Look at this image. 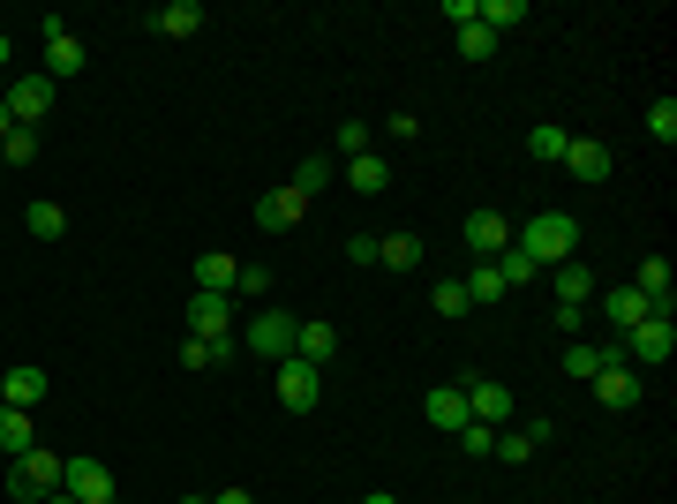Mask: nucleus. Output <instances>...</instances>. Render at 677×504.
I'll use <instances>...</instances> for the list:
<instances>
[{
    "instance_id": "1",
    "label": "nucleus",
    "mask_w": 677,
    "mask_h": 504,
    "mask_svg": "<svg viewBox=\"0 0 677 504\" xmlns=\"http://www.w3.org/2000/svg\"><path fill=\"white\" fill-rule=\"evenodd\" d=\"M512 242L535 256V264H572V249H580V218H572V211H535Z\"/></svg>"
},
{
    "instance_id": "2",
    "label": "nucleus",
    "mask_w": 677,
    "mask_h": 504,
    "mask_svg": "<svg viewBox=\"0 0 677 504\" xmlns=\"http://www.w3.org/2000/svg\"><path fill=\"white\" fill-rule=\"evenodd\" d=\"M61 452H45V444H31V452H23V460L8 467V482H0V490H8V504H39V497H53V490H61Z\"/></svg>"
},
{
    "instance_id": "3",
    "label": "nucleus",
    "mask_w": 677,
    "mask_h": 504,
    "mask_svg": "<svg viewBox=\"0 0 677 504\" xmlns=\"http://www.w3.org/2000/svg\"><path fill=\"white\" fill-rule=\"evenodd\" d=\"M670 354H677V317L670 309H647L633 332H625V362H633V369H663Z\"/></svg>"
},
{
    "instance_id": "4",
    "label": "nucleus",
    "mask_w": 677,
    "mask_h": 504,
    "mask_svg": "<svg viewBox=\"0 0 677 504\" xmlns=\"http://www.w3.org/2000/svg\"><path fill=\"white\" fill-rule=\"evenodd\" d=\"M294 332H301L294 309H256L249 332H241V346H249L256 362H287V354H294Z\"/></svg>"
},
{
    "instance_id": "5",
    "label": "nucleus",
    "mask_w": 677,
    "mask_h": 504,
    "mask_svg": "<svg viewBox=\"0 0 677 504\" xmlns=\"http://www.w3.org/2000/svg\"><path fill=\"white\" fill-rule=\"evenodd\" d=\"M271 377H279V407H287V415H309V407L324 399V369H309L301 354L271 362Z\"/></svg>"
},
{
    "instance_id": "6",
    "label": "nucleus",
    "mask_w": 677,
    "mask_h": 504,
    "mask_svg": "<svg viewBox=\"0 0 677 504\" xmlns=\"http://www.w3.org/2000/svg\"><path fill=\"white\" fill-rule=\"evenodd\" d=\"M84 68H90V45L76 39L61 15H53V23H45V76H53V84H68V76H84Z\"/></svg>"
},
{
    "instance_id": "7",
    "label": "nucleus",
    "mask_w": 677,
    "mask_h": 504,
    "mask_svg": "<svg viewBox=\"0 0 677 504\" xmlns=\"http://www.w3.org/2000/svg\"><path fill=\"white\" fill-rule=\"evenodd\" d=\"M53 90H61V84H53V76L39 68V76H15V84L0 90V98H8V114H15V128H39L45 114H53Z\"/></svg>"
},
{
    "instance_id": "8",
    "label": "nucleus",
    "mask_w": 677,
    "mask_h": 504,
    "mask_svg": "<svg viewBox=\"0 0 677 504\" xmlns=\"http://www.w3.org/2000/svg\"><path fill=\"white\" fill-rule=\"evenodd\" d=\"M466 249H474V264H497V256L512 249V218L505 211H466Z\"/></svg>"
},
{
    "instance_id": "9",
    "label": "nucleus",
    "mask_w": 677,
    "mask_h": 504,
    "mask_svg": "<svg viewBox=\"0 0 677 504\" xmlns=\"http://www.w3.org/2000/svg\"><path fill=\"white\" fill-rule=\"evenodd\" d=\"M301 218H309V196H301L294 181H287V189H264V196H256V226H264V234H294Z\"/></svg>"
},
{
    "instance_id": "10",
    "label": "nucleus",
    "mask_w": 677,
    "mask_h": 504,
    "mask_svg": "<svg viewBox=\"0 0 677 504\" xmlns=\"http://www.w3.org/2000/svg\"><path fill=\"white\" fill-rule=\"evenodd\" d=\"M460 392H466V415L490 421V429H505V421L519 415V399H512L505 384H490V377H460Z\"/></svg>"
},
{
    "instance_id": "11",
    "label": "nucleus",
    "mask_w": 677,
    "mask_h": 504,
    "mask_svg": "<svg viewBox=\"0 0 677 504\" xmlns=\"http://www.w3.org/2000/svg\"><path fill=\"white\" fill-rule=\"evenodd\" d=\"M61 490L76 504H114V467L106 460H68L61 467Z\"/></svg>"
},
{
    "instance_id": "12",
    "label": "nucleus",
    "mask_w": 677,
    "mask_h": 504,
    "mask_svg": "<svg viewBox=\"0 0 677 504\" xmlns=\"http://www.w3.org/2000/svg\"><path fill=\"white\" fill-rule=\"evenodd\" d=\"M588 392L610 407V415H625V407H640V369H633V362H610V369H594V377H588Z\"/></svg>"
},
{
    "instance_id": "13",
    "label": "nucleus",
    "mask_w": 677,
    "mask_h": 504,
    "mask_svg": "<svg viewBox=\"0 0 677 504\" xmlns=\"http://www.w3.org/2000/svg\"><path fill=\"white\" fill-rule=\"evenodd\" d=\"M189 339H234V294H189Z\"/></svg>"
},
{
    "instance_id": "14",
    "label": "nucleus",
    "mask_w": 677,
    "mask_h": 504,
    "mask_svg": "<svg viewBox=\"0 0 677 504\" xmlns=\"http://www.w3.org/2000/svg\"><path fill=\"white\" fill-rule=\"evenodd\" d=\"M542 444H550V421L535 415V421H505V429H497V444H490V452H497V460H535V452H542Z\"/></svg>"
},
{
    "instance_id": "15",
    "label": "nucleus",
    "mask_w": 677,
    "mask_h": 504,
    "mask_svg": "<svg viewBox=\"0 0 677 504\" xmlns=\"http://www.w3.org/2000/svg\"><path fill=\"white\" fill-rule=\"evenodd\" d=\"M670 287H677L670 256H640V264H633V294L647 301V309H670Z\"/></svg>"
},
{
    "instance_id": "16",
    "label": "nucleus",
    "mask_w": 677,
    "mask_h": 504,
    "mask_svg": "<svg viewBox=\"0 0 677 504\" xmlns=\"http://www.w3.org/2000/svg\"><path fill=\"white\" fill-rule=\"evenodd\" d=\"M565 173H572V181H610V143H602V136H572V143H565Z\"/></svg>"
},
{
    "instance_id": "17",
    "label": "nucleus",
    "mask_w": 677,
    "mask_h": 504,
    "mask_svg": "<svg viewBox=\"0 0 677 504\" xmlns=\"http://www.w3.org/2000/svg\"><path fill=\"white\" fill-rule=\"evenodd\" d=\"M422 415H429V429H444V437H460L466 421H474V415H466V392H460V384H437V392L422 399Z\"/></svg>"
},
{
    "instance_id": "18",
    "label": "nucleus",
    "mask_w": 677,
    "mask_h": 504,
    "mask_svg": "<svg viewBox=\"0 0 677 504\" xmlns=\"http://www.w3.org/2000/svg\"><path fill=\"white\" fill-rule=\"evenodd\" d=\"M294 354L309 362V369H332V362H338V324H316V317H301Z\"/></svg>"
},
{
    "instance_id": "19",
    "label": "nucleus",
    "mask_w": 677,
    "mask_h": 504,
    "mask_svg": "<svg viewBox=\"0 0 677 504\" xmlns=\"http://www.w3.org/2000/svg\"><path fill=\"white\" fill-rule=\"evenodd\" d=\"M234 279H241V256H226V249L196 256V294H234Z\"/></svg>"
},
{
    "instance_id": "20",
    "label": "nucleus",
    "mask_w": 677,
    "mask_h": 504,
    "mask_svg": "<svg viewBox=\"0 0 677 504\" xmlns=\"http://www.w3.org/2000/svg\"><path fill=\"white\" fill-rule=\"evenodd\" d=\"M45 392H53V377L23 362V369H8V377H0V407H39Z\"/></svg>"
},
{
    "instance_id": "21",
    "label": "nucleus",
    "mask_w": 677,
    "mask_h": 504,
    "mask_svg": "<svg viewBox=\"0 0 677 504\" xmlns=\"http://www.w3.org/2000/svg\"><path fill=\"white\" fill-rule=\"evenodd\" d=\"M39 444V421H31V407H0V452L8 460H23Z\"/></svg>"
},
{
    "instance_id": "22",
    "label": "nucleus",
    "mask_w": 677,
    "mask_h": 504,
    "mask_svg": "<svg viewBox=\"0 0 677 504\" xmlns=\"http://www.w3.org/2000/svg\"><path fill=\"white\" fill-rule=\"evenodd\" d=\"M151 31H159V39H196V31H204V8H196V0H166V8L151 15Z\"/></svg>"
},
{
    "instance_id": "23",
    "label": "nucleus",
    "mask_w": 677,
    "mask_h": 504,
    "mask_svg": "<svg viewBox=\"0 0 677 504\" xmlns=\"http://www.w3.org/2000/svg\"><path fill=\"white\" fill-rule=\"evenodd\" d=\"M346 189H354V196H384V189H391V167H384L377 151H362V159H346Z\"/></svg>"
},
{
    "instance_id": "24",
    "label": "nucleus",
    "mask_w": 677,
    "mask_h": 504,
    "mask_svg": "<svg viewBox=\"0 0 677 504\" xmlns=\"http://www.w3.org/2000/svg\"><path fill=\"white\" fill-rule=\"evenodd\" d=\"M241 346L234 339H181V369H226Z\"/></svg>"
},
{
    "instance_id": "25",
    "label": "nucleus",
    "mask_w": 677,
    "mask_h": 504,
    "mask_svg": "<svg viewBox=\"0 0 677 504\" xmlns=\"http://www.w3.org/2000/svg\"><path fill=\"white\" fill-rule=\"evenodd\" d=\"M602 317L617 324V332H610V339H625V332H633V324H640V317H647V301H640L633 287H610V294H602Z\"/></svg>"
},
{
    "instance_id": "26",
    "label": "nucleus",
    "mask_w": 677,
    "mask_h": 504,
    "mask_svg": "<svg viewBox=\"0 0 677 504\" xmlns=\"http://www.w3.org/2000/svg\"><path fill=\"white\" fill-rule=\"evenodd\" d=\"M377 264L384 271H415V264H422V242H415V234H377Z\"/></svg>"
},
{
    "instance_id": "27",
    "label": "nucleus",
    "mask_w": 677,
    "mask_h": 504,
    "mask_svg": "<svg viewBox=\"0 0 677 504\" xmlns=\"http://www.w3.org/2000/svg\"><path fill=\"white\" fill-rule=\"evenodd\" d=\"M474 23H482V31H497V39H505L512 23H527V0H474Z\"/></svg>"
},
{
    "instance_id": "28",
    "label": "nucleus",
    "mask_w": 677,
    "mask_h": 504,
    "mask_svg": "<svg viewBox=\"0 0 677 504\" xmlns=\"http://www.w3.org/2000/svg\"><path fill=\"white\" fill-rule=\"evenodd\" d=\"M460 287H466V301H474V309H490V301H505V294H512L505 279H497V264H474Z\"/></svg>"
},
{
    "instance_id": "29",
    "label": "nucleus",
    "mask_w": 677,
    "mask_h": 504,
    "mask_svg": "<svg viewBox=\"0 0 677 504\" xmlns=\"http://www.w3.org/2000/svg\"><path fill=\"white\" fill-rule=\"evenodd\" d=\"M565 143H572V128H557V121H535V136H527V151L542 167H565Z\"/></svg>"
},
{
    "instance_id": "30",
    "label": "nucleus",
    "mask_w": 677,
    "mask_h": 504,
    "mask_svg": "<svg viewBox=\"0 0 677 504\" xmlns=\"http://www.w3.org/2000/svg\"><path fill=\"white\" fill-rule=\"evenodd\" d=\"M557 301H572V309H588V301H594V271H588V264H557Z\"/></svg>"
},
{
    "instance_id": "31",
    "label": "nucleus",
    "mask_w": 677,
    "mask_h": 504,
    "mask_svg": "<svg viewBox=\"0 0 677 504\" xmlns=\"http://www.w3.org/2000/svg\"><path fill=\"white\" fill-rule=\"evenodd\" d=\"M23 226H31L39 242H61V234H68V211H61L53 196H45V204H31V211H23Z\"/></svg>"
},
{
    "instance_id": "32",
    "label": "nucleus",
    "mask_w": 677,
    "mask_h": 504,
    "mask_svg": "<svg viewBox=\"0 0 677 504\" xmlns=\"http://www.w3.org/2000/svg\"><path fill=\"white\" fill-rule=\"evenodd\" d=\"M594 369H602V346H588V339H565V377L588 384Z\"/></svg>"
},
{
    "instance_id": "33",
    "label": "nucleus",
    "mask_w": 677,
    "mask_h": 504,
    "mask_svg": "<svg viewBox=\"0 0 677 504\" xmlns=\"http://www.w3.org/2000/svg\"><path fill=\"white\" fill-rule=\"evenodd\" d=\"M535 271H542V264H535V256L519 249V242H512V249L497 256V279H505V287H527V279H535Z\"/></svg>"
},
{
    "instance_id": "34",
    "label": "nucleus",
    "mask_w": 677,
    "mask_h": 504,
    "mask_svg": "<svg viewBox=\"0 0 677 504\" xmlns=\"http://www.w3.org/2000/svg\"><path fill=\"white\" fill-rule=\"evenodd\" d=\"M39 128H15V136H8V143H0V167H31V159H39Z\"/></svg>"
},
{
    "instance_id": "35",
    "label": "nucleus",
    "mask_w": 677,
    "mask_h": 504,
    "mask_svg": "<svg viewBox=\"0 0 677 504\" xmlns=\"http://www.w3.org/2000/svg\"><path fill=\"white\" fill-rule=\"evenodd\" d=\"M324 181H332V159H324V151H309V159L294 167V189H301V196H316Z\"/></svg>"
},
{
    "instance_id": "36",
    "label": "nucleus",
    "mask_w": 677,
    "mask_h": 504,
    "mask_svg": "<svg viewBox=\"0 0 677 504\" xmlns=\"http://www.w3.org/2000/svg\"><path fill=\"white\" fill-rule=\"evenodd\" d=\"M429 309H437V317H466L474 301H466V287H460V279H437V294H429Z\"/></svg>"
},
{
    "instance_id": "37",
    "label": "nucleus",
    "mask_w": 677,
    "mask_h": 504,
    "mask_svg": "<svg viewBox=\"0 0 677 504\" xmlns=\"http://www.w3.org/2000/svg\"><path fill=\"white\" fill-rule=\"evenodd\" d=\"M647 136H655V143H677V98H655V106H647Z\"/></svg>"
},
{
    "instance_id": "38",
    "label": "nucleus",
    "mask_w": 677,
    "mask_h": 504,
    "mask_svg": "<svg viewBox=\"0 0 677 504\" xmlns=\"http://www.w3.org/2000/svg\"><path fill=\"white\" fill-rule=\"evenodd\" d=\"M460 53H466V61H490V53H497V31H482V23H466V31H460Z\"/></svg>"
},
{
    "instance_id": "39",
    "label": "nucleus",
    "mask_w": 677,
    "mask_h": 504,
    "mask_svg": "<svg viewBox=\"0 0 677 504\" xmlns=\"http://www.w3.org/2000/svg\"><path fill=\"white\" fill-rule=\"evenodd\" d=\"M338 151H346V159H362V151H369V121H338V136H332Z\"/></svg>"
},
{
    "instance_id": "40",
    "label": "nucleus",
    "mask_w": 677,
    "mask_h": 504,
    "mask_svg": "<svg viewBox=\"0 0 677 504\" xmlns=\"http://www.w3.org/2000/svg\"><path fill=\"white\" fill-rule=\"evenodd\" d=\"M234 294L264 301V294H271V271H264V264H241V279H234Z\"/></svg>"
},
{
    "instance_id": "41",
    "label": "nucleus",
    "mask_w": 677,
    "mask_h": 504,
    "mask_svg": "<svg viewBox=\"0 0 677 504\" xmlns=\"http://www.w3.org/2000/svg\"><path fill=\"white\" fill-rule=\"evenodd\" d=\"M490 444H497V429H490V421H466V429H460V452H474V460H482Z\"/></svg>"
},
{
    "instance_id": "42",
    "label": "nucleus",
    "mask_w": 677,
    "mask_h": 504,
    "mask_svg": "<svg viewBox=\"0 0 677 504\" xmlns=\"http://www.w3.org/2000/svg\"><path fill=\"white\" fill-rule=\"evenodd\" d=\"M580 324H588V309H572V301H557V332L580 339Z\"/></svg>"
},
{
    "instance_id": "43",
    "label": "nucleus",
    "mask_w": 677,
    "mask_h": 504,
    "mask_svg": "<svg viewBox=\"0 0 677 504\" xmlns=\"http://www.w3.org/2000/svg\"><path fill=\"white\" fill-rule=\"evenodd\" d=\"M346 264H377V234H354V242H346Z\"/></svg>"
},
{
    "instance_id": "44",
    "label": "nucleus",
    "mask_w": 677,
    "mask_h": 504,
    "mask_svg": "<svg viewBox=\"0 0 677 504\" xmlns=\"http://www.w3.org/2000/svg\"><path fill=\"white\" fill-rule=\"evenodd\" d=\"M212 504H256V497H249V490H218Z\"/></svg>"
},
{
    "instance_id": "45",
    "label": "nucleus",
    "mask_w": 677,
    "mask_h": 504,
    "mask_svg": "<svg viewBox=\"0 0 677 504\" xmlns=\"http://www.w3.org/2000/svg\"><path fill=\"white\" fill-rule=\"evenodd\" d=\"M8 136H15V114H8V98H0V143H8Z\"/></svg>"
},
{
    "instance_id": "46",
    "label": "nucleus",
    "mask_w": 677,
    "mask_h": 504,
    "mask_svg": "<svg viewBox=\"0 0 677 504\" xmlns=\"http://www.w3.org/2000/svg\"><path fill=\"white\" fill-rule=\"evenodd\" d=\"M362 504H399V497H391V490H369V497H362Z\"/></svg>"
},
{
    "instance_id": "47",
    "label": "nucleus",
    "mask_w": 677,
    "mask_h": 504,
    "mask_svg": "<svg viewBox=\"0 0 677 504\" xmlns=\"http://www.w3.org/2000/svg\"><path fill=\"white\" fill-rule=\"evenodd\" d=\"M39 504H76V497H68V490H53V497H39Z\"/></svg>"
},
{
    "instance_id": "48",
    "label": "nucleus",
    "mask_w": 677,
    "mask_h": 504,
    "mask_svg": "<svg viewBox=\"0 0 677 504\" xmlns=\"http://www.w3.org/2000/svg\"><path fill=\"white\" fill-rule=\"evenodd\" d=\"M8 53H15V45H8V31H0V68H8Z\"/></svg>"
}]
</instances>
